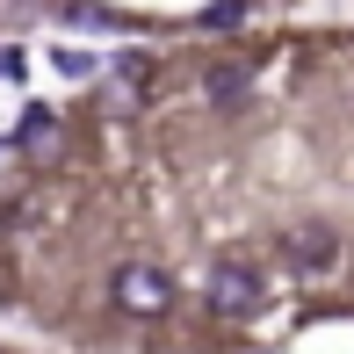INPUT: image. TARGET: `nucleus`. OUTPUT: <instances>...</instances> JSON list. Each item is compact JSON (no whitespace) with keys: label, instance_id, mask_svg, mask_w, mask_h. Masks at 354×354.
<instances>
[{"label":"nucleus","instance_id":"f03ea898","mask_svg":"<svg viewBox=\"0 0 354 354\" xmlns=\"http://www.w3.org/2000/svg\"><path fill=\"white\" fill-rule=\"evenodd\" d=\"M109 297H116V311H131V318H167L174 311V275L152 268V261H123L116 282H109Z\"/></svg>","mask_w":354,"mask_h":354},{"label":"nucleus","instance_id":"0eeeda50","mask_svg":"<svg viewBox=\"0 0 354 354\" xmlns=\"http://www.w3.org/2000/svg\"><path fill=\"white\" fill-rule=\"evenodd\" d=\"M66 22H80V29H138L131 15H116V8H102V0H73V8H66Z\"/></svg>","mask_w":354,"mask_h":354},{"label":"nucleus","instance_id":"39448f33","mask_svg":"<svg viewBox=\"0 0 354 354\" xmlns=\"http://www.w3.org/2000/svg\"><path fill=\"white\" fill-rule=\"evenodd\" d=\"M15 145H22V152H58V116H51V109H22Z\"/></svg>","mask_w":354,"mask_h":354},{"label":"nucleus","instance_id":"20e7f679","mask_svg":"<svg viewBox=\"0 0 354 354\" xmlns=\"http://www.w3.org/2000/svg\"><path fill=\"white\" fill-rule=\"evenodd\" d=\"M246 22H253V8H246V0H210V8L196 15V29H203V37H239Z\"/></svg>","mask_w":354,"mask_h":354},{"label":"nucleus","instance_id":"f257e3e1","mask_svg":"<svg viewBox=\"0 0 354 354\" xmlns=\"http://www.w3.org/2000/svg\"><path fill=\"white\" fill-rule=\"evenodd\" d=\"M203 304H210L217 318H261L268 311V282H261V268H246V261H217L210 282H203Z\"/></svg>","mask_w":354,"mask_h":354},{"label":"nucleus","instance_id":"7ed1b4c3","mask_svg":"<svg viewBox=\"0 0 354 354\" xmlns=\"http://www.w3.org/2000/svg\"><path fill=\"white\" fill-rule=\"evenodd\" d=\"M282 261L297 275H333L340 268V232L333 224H297V232H282Z\"/></svg>","mask_w":354,"mask_h":354},{"label":"nucleus","instance_id":"423d86ee","mask_svg":"<svg viewBox=\"0 0 354 354\" xmlns=\"http://www.w3.org/2000/svg\"><path fill=\"white\" fill-rule=\"evenodd\" d=\"M246 87H253L246 66H217V73H203V94H210V102H246Z\"/></svg>","mask_w":354,"mask_h":354}]
</instances>
